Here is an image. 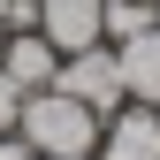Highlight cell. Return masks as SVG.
<instances>
[{
	"mask_svg": "<svg viewBox=\"0 0 160 160\" xmlns=\"http://www.w3.org/2000/svg\"><path fill=\"white\" fill-rule=\"evenodd\" d=\"M152 8H160V0H152Z\"/></svg>",
	"mask_w": 160,
	"mask_h": 160,
	"instance_id": "obj_11",
	"label": "cell"
},
{
	"mask_svg": "<svg viewBox=\"0 0 160 160\" xmlns=\"http://www.w3.org/2000/svg\"><path fill=\"white\" fill-rule=\"evenodd\" d=\"M53 84H61L69 99H84L99 122H107V114L130 99V92H122V61H114V46H107V38H99V46H84V53H61V76H53Z\"/></svg>",
	"mask_w": 160,
	"mask_h": 160,
	"instance_id": "obj_2",
	"label": "cell"
},
{
	"mask_svg": "<svg viewBox=\"0 0 160 160\" xmlns=\"http://www.w3.org/2000/svg\"><path fill=\"white\" fill-rule=\"evenodd\" d=\"M107 23V0H38V31L53 38V53H84V46H99V31Z\"/></svg>",
	"mask_w": 160,
	"mask_h": 160,
	"instance_id": "obj_4",
	"label": "cell"
},
{
	"mask_svg": "<svg viewBox=\"0 0 160 160\" xmlns=\"http://www.w3.org/2000/svg\"><path fill=\"white\" fill-rule=\"evenodd\" d=\"M99 114L84 107V99H69L61 84H46V92H31L23 99V122H15V137H31L38 160H92L99 152Z\"/></svg>",
	"mask_w": 160,
	"mask_h": 160,
	"instance_id": "obj_1",
	"label": "cell"
},
{
	"mask_svg": "<svg viewBox=\"0 0 160 160\" xmlns=\"http://www.w3.org/2000/svg\"><path fill=\"white\" fill-rule=\"evenodd\" d=\"M114 61H122V92L137 99V107H160V23L137 31V38H122Z\"/></svg>",
	"mask_w": 160,
	"mask_h": 160,
	"instance_id": "obj_6",
	"label": "cell"
},
{
	"mask_svg": "<svg viewBox=\"0 0 160 160\" xmlns=\"http://www.w3.org/2000/svg\"><path fill=\"white\" fill-rule=\"evenodd\" d=\"M152 23H160V8H152V0H107V23H99V31H107V46H122V38L152 31Z\"/></svg>",
	"mask_w": 160,
	"mask_h": 160,
	"instance_id": "obj_7",
	"label": "cell"
},
{
	"mask_svg": "<svg viewBox=\"0 0 160 160\" xmlns=\"http://www.w3.org/2000/svg\"><path fill=\"white\" fill-rule=\"evenodd\" d=\"M0 160H38V145H31V137H15V130H8V137H0Z\"/></svg>",
	"mask_w": 160,
	"mask_h": 160,
	"instance_id": "obj_9",
	"label": "cell"
},
{
	"mask_svg": "<svg viewBox=\"0 0 160 160\" xmlns=\"http://www.w3.org/2000/svg\"><path fill=\"white\" fill-rule=\"evenodd\" d=\"M92 160H160V107L122 99V107L107 114V130H99V152Z\"/></svg>",
	"mask_w": 160,
	"mask_h": 160,
	"instance_id": "obj_3",
	"label": "cell"
},
{
	"mask_svg": "<svg viewBox=\"0 0 160 160\" xmlns=\"http://www.w3.org/2000/svg\"><path fill=\"white\" fill-rule=\"evenodd\" d=\"M23 99H31V92H23V84H15V76H8V69H0V137H8L15 122H23Z\"/></svg>",
	"mask_w": 160,
	"mask_h": 160,
	"instance_id": "obj_8",
	"label": "cell"
},
{
	"mask_svg": "<svg viewBox=\"0 0 160 160\" xmlns=\"http://www.w3.org/2000/svg\"><path fill=\"white\" fill-rule=\"evenodd\" d=\"M0 46H8V23H0Z\"/></svg>",
	"mask_w": 160,
	"mask_h": 160,
	"instance_id": "obj_10",
	"label": "cell"
},
{
	"mask_svg": "<svg viewBox=\"0 0 160 160\" xmlns=\"http://www.w3.org/2000/svg\"><path fill=\"white\" fill-rule=\"evenodd\" d=\"M0 69H8L23 92H46L53 76H61V53H53V38H46V31H8V46H0Z\"/></svg>",
	"mask_w": 160,
	"mask_h": 160,
	"instance_id": "obj_5",
	"label": "cell"
}]
</instances>
